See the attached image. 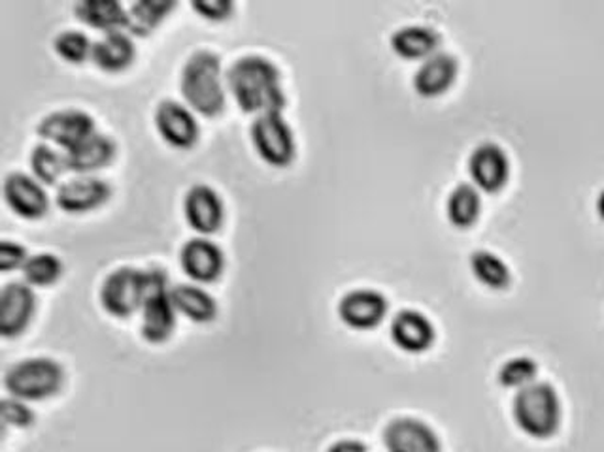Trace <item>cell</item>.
I'll return each instance as SVG.
<instances>
[{
    "instance_id": "35",
    "label": "cell",
    "mask_w": 604,
    "mask_h": 452,
    "mask_svg": "<svg viewBox=\"0 0 604 452\" xmlns=\"http://www.w3.org/2000/svg\"><path fill=\"white\" fill-rule=\"evenodd\" d=\"M327 452H366V445L359 440H340L332 443Z\"/></svg>"
},
{
    "instance_id": "26",
    "label": "cell",
    "mask_w": 604,
    "mask_h": 452,
    "mask_svg": "<svg viewBox=\"0 0 604 452\" xmlns=\"http://www.w3.org/2000/svg\"><path fill=\"white\" fill-rule=\"evenodd\" d=\"M472 276L490 289H506L510 285V268L508 264L492 251L476 250L469 256Z\"/></svg>"
},
{
    "instance_id": "30",
    "label": "cell",
    "mask_w": 604,
    "mask_h": 452,
    "mask_svg": "<svg viewBox=\"0 0 604 452\" xmlns=\"http://www.w3.org/2000/svg\"><path fill=\"white\" fill-rule=\"evenodd\" d=\"M54 49L68 65H81V63L91 59L94 42L80 31H65V33L55 36Z\"/></svg>"
},
{
    "instance_id": "22",
    "label": "cell",
    "mask_w": 604,
    "mask_h": 452,
    "mask_svg": "<svg viewBox=\"0 0 604 452\" xmlns=\"http://www.w3.org/2000/svg\"><path fill=\"white\" fill-rule=\"evenodd\" d=\"M74 15L102 34L127 29V8L116 0H81L74 4Z\"/></svg>"
},
{
    "instance_id": "28",
    "label": "cell",
    "mask_w": 604,
    "mask_h": 452,
    "mask_svg": "<svg viewBox=\"0 0 604 452\" xmlns=\"http://www.w3.org/2000/svg\"><path fill=\"white\" fill-rule=\"evenodd\" d=\"M34 179L42 185H55L68 172L67 157L50 144H39L29 155Z\"/></svg>"
},
{
    "instance_id": "14",
    "label": "cell",
    "mask_w": 604,
    "mask_h": 452,
    "mask_svg": "<svg viewBox=\"0 0 604 452\" xmlns=\"http://www.w3.org/2000/svg\"><path fill=\"white\" fill-rule=\"evenodd\" d=\"M469 174L480 189L495 192L508 181L510 161L506 151L495 142H482L469 155Z\"/></svg>"
},
{
    "instance_id": "4",
    "label": "cell",
    "mask_w": 604,
    "mask_h": 452,
    "mask_svg": "<svg viewBox=\"0 0 604 452\" xmlns=\"http://www.w3.org/2000/svg\"><path fill=\"white\" fill-rule=\"evenodd\" d=\"M63 383V367L46 356L15 362L4 374V388L12 398L21 401L47 400L59 393Z\"/></svg>"
},
{
    "instance_id": "23",
    "label": "cell",
    "mask_w": 604,
    "mask_h": 452,
    "mask_svg": "<svg viewBox=\"0 0 604 452\" xmlns=\"http://www.w3.org/2000/svg\"><path fill=\"white\" fill-rule=\"evenodd\" d=\"M440 44V34L427 25L398 26L392 34V49L403 59L414 60L431 57L437 53Z\"/></svg>"
},
{
    "instance_id": "18",
    "label": "cell",
    "mask_w": 604,
    "mask_h": 452,
    "mask_svg": "<svg viewBox=\"0 0 604 452\" xmlns=\"http://www.w3.org/2000/svg\"><path fill=\"white\" fill-rule=\"evenodd\" d=\"M392 340L400 351L406 353H424L435 341V327L427 315L416 309H403L393 317Z\"/></svg>"
},
{
    "instance_id": "17",
    "label": "cell",
    "mask_w": 604,
    "mask_h": 452,
    "mask_svg": "<svg viewBox=\"0 0 604 452\" xmlns=\"http://www.w3.org/2000/svg\"><path fill=\"white\" fill-rule=\"evenodd\" d=\"M179 266L193 282L212 283L226 268V256L220 245L207 238H195L179 251Z\"/></svg>"
},
{
    "instance_id": "15",
    "label": "cell",
    "mask_w": 604,
    "mask_h": 452,
    "mask_svg": "<svg viewBox=\"0 0 604 452\" xmlns=\"http://www.w3.org/2000/svg\"><path fill=\"white\" fill-rule=\"evenodd\" d=\"M184 216L189 227L199 234H216L226 219L220 195L205 184L193 185L184 200Z\"/></svg>"
},
{
    "instance_id": "29",
    "label": "cell",
    "mask_w": 604,
    "mask_h": 452,
    "mask_svg": "<svg viewBox=\"0 0 604 452\" xmlns=\"http://www.w3.org/2000/svg\"><path fill=\"white\" fill-rule=\"evenodd\" d=\"M21 274L29 287H52L63 276V263L52 253H39L29 256Z\"/></svg>"
},
{
    "instance_id": "33",
    "label": "cell",
    "mask_w": 604,
    "mask_h": 452,
    "mask_svg": "<svg viewBox=\"0 0 604 452\" xmlns=\"http://www.w3.org/2000/svg\"><path fill=\"white\" fill-rule=\"evenodd\" d=\"M0 411H2L4 422L12 425V427L28 428L34 422L33 409H29L23 401L15 400V398H8V400L2 401Z\"/></svg>"
},
{
    "instance_id": "8",
    "label": "cell",
    "mask_w": 604,
    "mask_h": 452,
    "mask_svg": "<svg viewBox=\"0 0 604 452\" xmlns=\"http://www.w3.org/2000/svg\"><path fill=\"white\" fill-rule=\"evenodd\" d=\"M95 119L84 110H59L41 119L36 134L46 144L59 145L70 151L95 134Z\"/></svg>"
},
{
    "instance_id": "5",
    "label": "cell",
    "mask_w": 604,
    "mask_h": 452,
    "mask_svg": "<svg viewBox=\"0 0 604 452\" xmlns=\"http://www.w3.org/2000/svg\"><path fill=\"white\" fill-rule=\"evenodd\" d=\"M150 285H147L146 300L142 304V338L147 343H163L173 335L176 328V308L171 298L168 277L160 268L147 269Z\"/></svg>"
},
{
    "instance_id": "12",
    "label": "cell",
    "mask_w": 604,
    "mask_h": 452,
    "mask_svg": "<svg viewBox=\"0 0 604 452\" xmlns=\"http://www.w3.org/2000/svg\"><path fill=\"white\" fill-rule=\"evenodd\" d=\"M112 189L99 177L80 176L61 185L55 195V203L68 216H80L99 210L110 200Z\"/></svg>"
},
{
    "instance_id": "31",
    "label": "cell",
    "mask_w": 604,
    "mask_h": 452,
    "mask_svg": "<svg viewBox=\"0 0 604 452\" xmlns=\"http://www.w3.org/2000/svg\"><path fill=\"white\" fill-rule=\"evenodd\" d=\"M537 362L529 356H514L498 370V381L503 387L524 388L537 381Z\"/></svg>"
},
{
    "instance_id": "2",
    "label": "cell",
    "mask_w": 604,
    "mask_h": 452,
    "mask_svg": "<svg viewBox=\"0 0 604 452\" xmlns=\"http://www.w3.org/2000/svg\"><path fill=\"white\" fill-rule=\"evenodd\" d=\"M179 92L193 112L218 118L226 110L227 81L218 53L199 49L186 60L179 74Z\"/></svg>"
},
{
    "instance_id": "36",
    "label": "cell",
    "mask_w": 604,
    "mask_h": 452,
    "mask_svg": "<svg viewBox=\"0 0 604 452\" xmlns=\"http://www.w3.org/2000/svg\"><path fill=\"white\" fill-rule=\"evenodd\" d=\"M597 211L601 219L604 221V189L598 192L597 197Z\"/></svg>"
},
{
    "instance_id": "7",
    "label": "cell",
    "mask_w": 604,
    "mask_h": 452,
    "mask_svg": "<svg viewBox=\"0 0 604 452\" xmlns=\"http://www.w3.org/2000/svg\"><path fill=\"white\" fill-rule=\"evenodd\" d=\"M250 139L253 150L271 166L282 168L295 158V136L282 112L263 113L253 119Z\"/></svg>"
},
{
    "instance_id": "19",
    "label": "cell",
    "mask_w": 604,
    "mask_h": 452,
    "mask_svg": "<svg viewBox=\"0 0 604 452\" xmlns=\"http://www.w3.org/2000/svg\"><path fill=\"white\" fill-rule=\"evenodd\" d=\"M458 59L452 53H432L431 57L421 60L418 70L414 73V89L421 97H439L452 87L458 78Z\"/></svg>"
},
{
    "instance_id": "27",
    "label": "cell",
    "mask_w": 604,
    "mask_h": 452,
    "mask_svg": "<svg viewBox=\"0 0 604 452\" xmlns=\"http://www.w3.org/2000/svg\"><path fill=\"white\" fill-rule=\"evenodd\" d=\"M480 208H482V198L476 187L471 184L455 185L446 200L448 219L461 229L471 227L479 219Z\"/></svg>"
},
{
    "instance_id": "24",
    "label": "cell",
    "mask_w": 604,
    "mask_h": 452,
    "mask_svg": "<svg viewBox=\"0 0 604 452\" xmlns=\"http://www.w3.org/2000/svg\"><path fill=\"white\" fill-rule=\"evenodd\" d=\"M171 298L178 313L191 322H210L218 315V304L212 295L197 285H176L171 287Z\"/></svg>"
},
{
    "instance_id": "11",
    "label": "cell",
    "mask_w": 604,
    "mask_h": 452,
    "mask_svg": "<svg viewBox=\"0 0 604 452\" xmlns=\"http://www.w3.org/2000/svg\"><path fill=\"white\" fill-rule=\"evenodd\" d=\"M2 192H4L8 208L21 219L36 221V219L46 216L50 210V198H47L44 185L23 172L8 174L4 177Z\"/></svg>"
},
{
    "instance_id": "32",
    "label": "cell",
    "mask_w": 604,
    "mask_h": 452,
    "mask_svg": "<svg viewBox=\"0 0 604 452\" xmlns=\"http://www.w3.org/2000/svg\"><path fill=\"white\" fill-rule=\"evenodd\" d=\"M191 8L202 20L208 21H226L234 12L231 0H193Z\"/></svg>"
},
{
    "instance_id": "1",
    "label": "cell",
    "mask_w": 604,
    "mask_h": 452,
    "mask_svg": "<svg viewBox=\"0 0 604 452\" xmlns=\"http://www.w3.org/2000/svg\"><path fill=\"white\" fill-rule=\"evenodd\" d=\"M227 91L242 112H282L286 106V95L282 89L278 66L257 53L239 57L229 66L226 76Z\"/></svg>"
},
{
    "instance_id": "6",
    "label": "cell",
    "mask_w": 604,
    "mask_h": 452,
    "mask_svg": "<svg viewBox=\"0 0 604 452\" xmlns=\"http://www.w3.org/2000/svg\"><path fill=\"white\" fill-rule=\"evenodd\" d=\"M150 274L146 269L123 268L113 269L100 287V306L107 313L118 319H127L142 309L146 300Z\"/></svg>"
},
{
    "instance_id": "20",
    "label": "cell",
    "mask_w": 604,
    "mask_h": 452,
    "mask_svg": "<svg viewBox=\"0 0 604 452\" xmlns=\"http://www.w3.org/2000/svg\"><path fill=\"white\" fill-rule=\"evenodd\" d=\"M68 172H76L80 176H91L100 168H107L116 157V142L107 134L95 132L81 144L65 153Z\"/></svg>"
},
{
    "instance_id": "34",
    "label": "cell",
    "mask_w": 604,
    "mask_h": 452,
    "mask_svg": "<svg viewBox=\"0 0 604 452\" xmlns=\"http://www.w3.org/2000/svg\"><path fill=\"white\" fill-rule=\"evenodd\" d=\"M28 258V251L21 243L10 242V240L0 243V269L4 274H10L15 268H23Z\"/></svg>"
},
{
    "instance_id": "16",
    "label": "cell",
    "mask_w": 604,
    "mask_h": 452,
    "mask_svg": "<svg viewBox=\"0 0 604 452\" xmlns=\"http://www.w3.org/2000/svg\"><path fill=\"white\" fill-rule=\"evenodd\" d=\"M387 315V300L378 290L353 289L339 301L340 321L353 330H371L378 327Z\"/></svg>"
},
{
    "instance_id": "21",
    "label": "cell",
    "mask_w": 604,
    "mask_h": 452,
    "mask_svg": "<svg viewBox=\"0 0 604 452\" xmlns=\"http://www.w3.org/2000/svg\"><path fill=\"white\" fill-rule=\"evenodd\" d=\"M136 59V47H134L131 34L125 31L102 34L97 42H94L91 60L102 73H123Z\"/></svg>"
},
{
    "instance_id": "13",
    "label": "cell",
    "mask_w": 604,
    "mask_h": 452,
    "mask_svg": "<svg viewBox=\"0 0 604 452\" xmlns=\"http://www.w3.org/2000/svg\"><path fill=\"white\" fill-rule=\"evenodd\" d=\"M36 311V296L28 283H8L0 293V332L18 338L28 330Z\"/></svg>"
},
{
    "instance_id": "10",
    "label": "cell",
    "mask_w": 604,
    "mask_h": 452,
    "mask_svg": "<svg viewBox=\"0 0 604 452\" xmlns=\"http://www.w3.org/2000/svg\"><path fill=\"white\" fill-rule=\"evenodd\" d=\"M155 126L163 142L176 150H189L199 142L200 126L189 106L163 100L155 110Z\"/></svg>"
},
{
    "instance_id": "9",
    "label": "cell",
    "mask_w": 604,
    "mask_h": 452,
    "mask_svg": "<svg viewBox=\"0 0 604 452\" xmlns=\"http://www.w3.org/2000/svg\"><path fill=\"white\" fill-rule=\"evenodd\" d=\"M387 452H442L439 436L426 420L397 417L389 420L382 433Z\"/></svg>"
},
{
    "instance_id": "25",
    "label": "cell",
    "mask_w": 604,
    "mask_h": 452,
    "mask_svg": "<svg viewBox=\"0 0 604 452\" xmlns=\"http://www.w3.org/2000/svg\"><path fill=\"white\" fill-rule=\"evenodd\" d=\"M174 0H139L127 8V29L131 36H150L171 15Z\"/></svg>"
},
{
    "instance_id": "3",
    "label": "cell",
    "mask_w": 604,
    "mask_h": 452,
    "mask_svg": "<svg viewBox=\"0 0 604 452\" xmlns=\"http://www.w3.org/2000/svg\"><path fill=\"white\" fill-rule=\"evenodd\" d=\"M516 427L535 440H548L561 425V400L556 388L546 381H532L519 388L512 400Z\"/></svg>"
}]
</instances>
